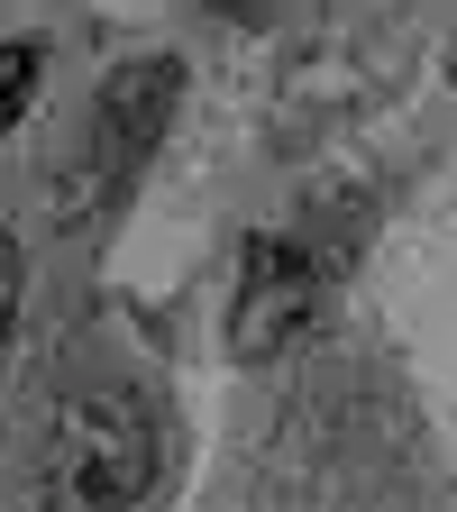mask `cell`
Listing matches in <instances>:
<instances>
[{
  "instance_id": "1",
  "label": "cell",
  "mask_w": 457,
  "mask_h": 512,
  "mask_svg": "<svg viewBox=\"0 0 457 512\" xmlns=\"http://www.w3.org/2000/svg\"><path fill=\"white\" fill-rule=\"evenodd\" d=\"M46 476L64 503H147L156 494V430L138 394H74L55 412Z\"/></svg>"
},
{
  "instance_id": "2",
  "label": "cell",
  "mask_w": 457,
  "mask_h": 512,
  "mask_svg": "<svg viewBox=\"0 0 457 512\" xmlns=\"http://www.w3.org/2000/svg\"><path fill=\"white\" fill-rule=\"evenodd\" d=\"M174 101H183V64L174 55H138V64H119V74L101 83V101H92V183L101 192H119L156 156Z\"/></svg>"
},
{
  "instance_id": "3",
  "label": "cell",
  "mask_w": 457,
  "mask_h": 512,
  "mask_svg": "<svg viewBox=\"0 0 457 512\" xmlns=\"http://www.w3.org/2000/svg\"><path fill=\"white\" fill-rule=\"evenodd\" d=\"M320 302V266L311 247L293 238H247V266H238V302H229V357H275L284 339H302V320Z\"/></svg>"
},
{
  "instance_id": "4",
  "label": "cell",
  "mask_w": 457,
  "mask_h": 512,
  "mask_svg": "<svg viewBox=\"0 0 457 512\" xmlns=\"http://www.w3.org/2000/svg\"><path fill=\"white\" fill-rule=\"evenodd\" d=\"M37 74H46V46H37V37H10V46H0V138H10V128L28 119Z\"/></svg>"
},
{
  "instance_id": "5",
  "label": "cell",
  "mask_w": 457,
  "mask_h": 512,
  "mask_svg": "<svg viewBox=\"0 0 457 512\" xmlns=\"http://www.w3.org/2000/svg\"><path fill=\"white\" fill-rule=\"evenodd\" d=\"M19 284H28V266H19V238L0 229V348H10V320H19Z\"/></svg>"
}]
</instances>
